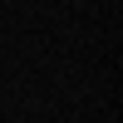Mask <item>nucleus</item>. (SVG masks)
<instances>
[]
</instances>
